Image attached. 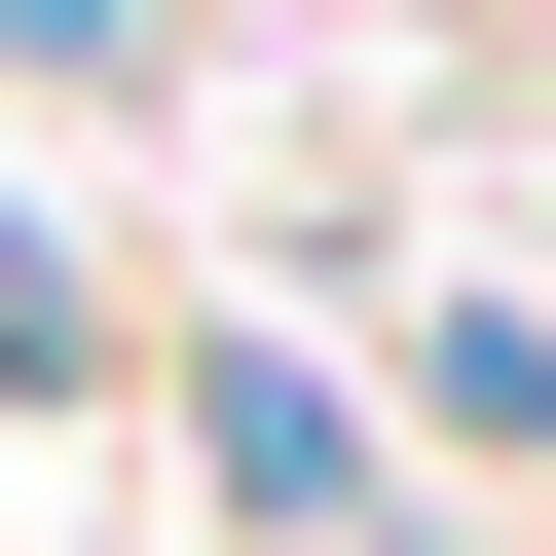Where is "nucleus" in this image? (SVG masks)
Instances as JSON below:
<instances>
[{
  "label": "nucleus",
  "mask_w": 556,
  "mask_h": 556,
  "mask_svg": "<svg viewBox=\"0 0 556 556\" xmlns=\"http://www.w3.org/2000/svg\"><path fill=\"white\" fill-rule=\"evenodd\" d=\"M38 334H75V298H38V223H0V371H38Z\"/></svg>",
  "instance_id": "f03ea898"
},
{
  "label": "nucleus",
  "mask_w": 556,
  "mask_h": 556,
  "mask_svg": "<svg viewBox=\"0 0 556 556\" xmlns=\"http://www.w3.org/2000/svg\"><path fill=\"white\" fill-rule=\"evenodd\" d=\"M223 482H260V519H371V408H334V371H260V334H223Z\"/></svg>",
  "instance_id": "f257e3e1"
}]
</instances>
